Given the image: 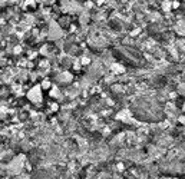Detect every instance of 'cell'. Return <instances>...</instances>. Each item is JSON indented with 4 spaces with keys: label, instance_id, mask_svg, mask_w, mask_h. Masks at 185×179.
Returning <instances> with one entry per match:
<instances>
[{
    "label": "cell",
    "instance_id": "obj_5",
    "mask_svg": "<svg viewBox=\"0 0 185 179\" xmlns=\"http://www.w3.org/2000/svg\"><path fill=\"white\" fill-rule=\"evenodd\" d=\"M59 80L61 82H69V80H72V76L69 73H62L61 76H59Z\"/></svg>",
    "mask_w": 185,
    "mask_h": 179
},
{
    "label": "cell",
    "instance_id": "obj_4",
    "mask_svg": "<svg viewBox=\"0 0 185 179\" xmlns=\"http://www.w3.org/2000/svg\"><path fill=\"white\" fill-rule=\"evenodd\" d=\"M33 179H56L52 173L46 172V171H39L33 175Z\"/></svg>",
    "mask_w": 185,
    "mask_h": 179
},
{
    "label": "cell",
    "instance_id": "obj_6",
    "mask_svg": "<svg viewBox=\"0 0 185 179\" xmlns=\"http://www.w3.org/2000/svg\"><path fill=\"white\" fill-rule=\"evenodd\" d=\"M42 86H43V88H47V86H49V82H43V85H42Z\"/></svg>",
    "mask_w": 185,
    "mask_h": 179
},
{
    "label": "cell",
    "instance_id": "obj_1",
    "mask_svg": "<svg viewBox=\"0 0 185 179\" xmlns=\"http://www.w3.org/2000/svg\"><path fill=\"white\" fill-rule=\"evenodd\" d=\"M131 112L135 118L146 122H157L162 119V112H161L159 105L157 100L152 98H141L132 103Z\"/></svg>",
    "mask_w": 185,
    "mask_h": 179
},
{
    "label": "cell",
    "instance_id": "obj_2",
    "mask_svg": "<svg viewBox=\"0 0 185 179\" xmlns=\"http://www.w3.org/2000/svg\"><path fill=\"white\" fill-rule=\"evenodd\" d=\"M27 98L35 103L40 102V100H42V89H40V86H35L33 89H30L27 93Z\"/></svg>",
    "mask_w": 185,
    "mask_h": 179
},
{
    "label": "cell",
    "instance_id": "obj_3",
    "mask_svg": "<svg viewBox=\"0 0 185 179\" xmlns=\"http://www.w3.org/2000/svg\"><path fill=\"white\" fill-rule=\"evenodd\" d=\"M22 166H23V158L19 156V158H16L10 165H9V171H10L12 173H19L22 171Z\"/></svg>",
    "mask_w": 185,
    "mask_h": 179
}]
</instances>
